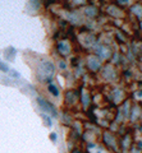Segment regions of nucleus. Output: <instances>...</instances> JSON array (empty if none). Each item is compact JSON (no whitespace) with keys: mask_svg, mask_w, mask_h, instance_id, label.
Instances as JSON below:
<instances>
[{"mask_svg":"<svg viewBox=\"0 0 142 153\" xmlns=\"http://www.w3.org/2000/svg\"><path fill=\"white\" fill-rule=\"evenodd\" d=\"M50 137H51V139H53L54 142L56 140V135H55V134H51V135H50Z\"/></svg>","mask_w":142,"mask_h":153,"instance_id":"obj_3","label":"nucleus"},{"mask_svg":"<svg viewBox=\"0 0 142 153\" xmlns=\"http://www.w3.org/2000/svg\"><path fill=\"white\" fill-rule=\"evenodd\" d=\"M39 103H40V105H42V106H45V107H44L45 110H47V111L53 112V114L55 115V111H54V108H53V106H50V105H49V103H46L45 101H41V100H39Z\"/></svg>","mask_w":142,"mask_h":153,"instance_id":"obj_1","label":"nucleus"},{"mask_svg":"<svg viewBox=\"0 0 142 153\" xmlns=\"http://www.w3.org/2000/svg\"><path fill=\"white\" fill-rule=\"evenodd\" d=\"M49 89H50V92H53V93H54V96H58V91H56V88L54 87V85H50Z\"/></svg>","mask_w":142,"mask_h":153,"instance_id":"obj_2","label":"nucleus"}]
</instances>
